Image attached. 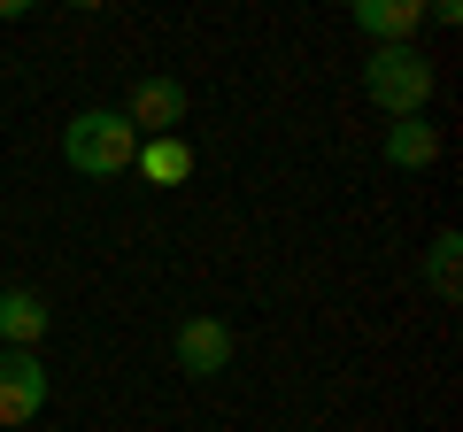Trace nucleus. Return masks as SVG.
I'll return each mask as SVG.
<instances>
[{"instance_id": "obj_1", "label": "nucleus", "mask_w": 463, "mask_h": 432, "mask_svg": "<svg viewBox=\"0 0 463 432\" xmlns=\"http://www.w3.org/2000/svg\"><path fill=\"white\" fill-rule=\"evenodd\" d=\"M139 155V132L124 124V108H78V117L62 124V163L78 170V178H124Z\"/></svg>"}, {"instance_id": "obj_2", "label": "nucleus", "mask_w": 463, "mask_h": 432, "mask_svg": "<svg viewBox=\"0 0 463 432\" xmlns=\"http://www.w3.org/2000/svg\"><path fill=\"white\" fill-rule=\"evenodd\" d=\"M364 100L371 108H386V117H425V100H432V62L417 47H371L364 62Z\"/></svg>"}, {"instance_id": "obj_3", "label": "nucleus", "mask_w": 463, "mask_h": 432, "mask_svg": "<svg viewBox=\"0 0 463 432\" xmlns=\"http://www.w3.org/2000/svg\"><path fill=\"white\" fill-rule=\"evenodd\" d=\"M39 409H47V363H39V348H0V425L24 432Z\"/></svg>"}, {"instance_id": "obj_4", "label": "nucleus", "mask_w": 463, "mask_h": 432, "mask_svg": "<svg viewBox=\"0 0 463 432\" xmlns=\"http://www.w3.org/2000/svg\"><path fill=\"white\" fill-rule=\"evenodd\" d=\"M124 124H132L139 139H178V124H185V85H178V78H139L132 100H124Z\"/></svg>"}, {"instance_id": "obj_5", "label": "nucleus", "mask_w": 463, "mask_h": 432, "mask_svg": "<svg viewBox=\"0 0 463 432\" xmlns=\"http://www.w3.org/2000/svg\"><path fill=\"white\" fill-rule=\"evenodd\" d=\"M170 355H178L185 379H216V371H232V324L224 316H185L178 340H170Z\"/></svg>"}, {"instance_id": "obj_6", "label": "nucleus", "mask_w": 463, "mask_h": 432, "mask_svg": "<svg viewBox=\"0 0 463 432\" xmlns=\"http://www.w3.org/2000/svg\"><path fill=\"white\" fill-rule=\"evenodd\" d=\"M417 23H425V0H355V32L379 47H417Z\"/></svg>"}, {"instance_id": "obj_7", "label": "nucleus", "mask_w": 463, "mask_h": 432, "mask_svg": "<svg viewBox=\"0 0 463 432\" xmlns=\"http://www.w3.org/2000/svg\"><path fill=\"white\" fill-rule=\"evenodd\" d=\"M39 340H47V294L8 286L0 294V348H39Z\"/></svg>"}, {"instance_id": "obj_8", "label": "nucleus", "mask_w": 463, "mask_h": 432, "mask_svg": "<svg viewBox=\"0 0 463 432\" xmlns=\"http://www.w3.org/2000/svg\"><path fill=\"white\" fill-rule=\"evenodd\" d=\"M132 170L147 185H185V178H194V147H185V139H139Z\"/></svg>"}, {"instance_id": "obj_9", "label": "nucleus", "mask_w": 463, "mask_h": 432, "mask_svg": "<svg viewBox=\"0 0 463 432\" xmlns=\"http://www.w3.org/2000/svg\"><path fill=\"white\" fill-rule=\"evenodd\" d=\"M432 155H440V132H432L425 117H402V124H386V163H394V170H425Z\"/></svg>"}, {"instance_id": "obj_10", "label": "nucleus", "mask_w": 463, "mask_h": 432, "mask_svg": "<svg viewBox=\"0 0 463 432\" xmlns=\"http://www.w3.org/2000/svg\"><path fill=\"white\" fill-rule=\"evenodd\" d=\"M456 263H463V232H440V239H432V255H425L432 301H456Z\"/></svg>"}]
</instances>
